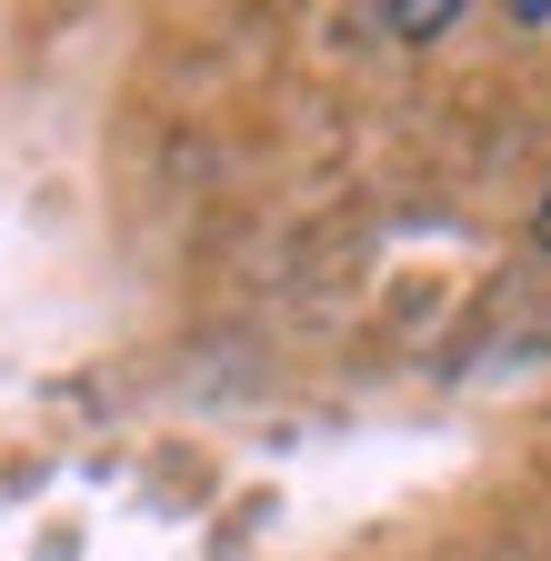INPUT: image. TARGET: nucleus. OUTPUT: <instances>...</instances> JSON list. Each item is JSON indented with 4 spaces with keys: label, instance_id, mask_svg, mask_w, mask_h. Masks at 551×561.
Here are the masks:
<instances>
[{
    "label": "nucleus",
    "instance_id": "1",
    "mask_svg": "<svg viewBox=\"0 0 551 561\" xmlns=\"http://www.w3.org/2000/svg\"><path fill=\"white\" fill-rule=\"evenodd\" d=\"M461 21V0H391V41H441Z\"/></svg>",
    "mask_w": 551,
    "mask_h": 561
},
{
    "label": "nucleus",
    "instance_id": "2",
    "mask_svg": "<svg viewBox=\"0 0 551 561\" xmlns=\"http://www.w3.org/2000/svg\"><path fill=\"white\" fill-rule=\"evenodd\" d=\"M531 241H541V251H551V191H541V210H531Z\"/></svg>",
    "mask_w": 551,
    "mask_h": 561
},
{
    "label": "nucleus",
    "instance_id": "3",
    "mask_svg": "<svg viewBox=\"0 0 551 561\" xmlns=\"http://www.w3.org/2000/svg\"><path fill=\"white\" fill-rule=\"evenodd\" d=\"M512 21H551V0H512Z\"/></svg>",
    "mask_w": 551,
    "mask_h": 561
}]
</instances>
